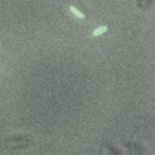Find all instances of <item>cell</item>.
<instances>
[{"label": "cell", "instance_id": "7a4b0ae2", "mask_svg": "<svg viewBox=\"0 0 155 155\" xmlns=\"http://www.w3.org/2000/svg\"><path fill=\"white\" fill-rule=\"evenodd\" d=\"M107 30H108V25H101V27L96 28V29L92 31V35H93V36H98V35L105 33Z\"/></svg>", "mask_w": 155, "mask_h": 155}, {"label": "cell", "instance_id": "6da1fadb", "mask_svg": "<svg viewBox=\"0 0 155 155\" xmlns=\"http://www.w3.org/2000/svg\"><path fill=\"white\" fill-rule=\"evenodd\" d=\"M69 10H70V12H71L73 15H75L78 18H80V19H84V18H85V15H84L78 7H75L74 5H70V6H69Z\"/></svg>", "mask_w": 155, "mask_h": 155}]
</instances>
